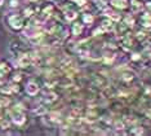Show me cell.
Segmentation results:
<instances>
[{
  "instance_id": "13",
  "label": "cell",
  "mask_w": 151,
  "mask_h": 136,
  "mask_svg": "<svg viewBox=\"0 0 151 136\" xmlns=\"http://www.w3.org/2000/svg\"><path fill=\"white\" fill-rule=\"evenodd\" d=\"M143 132H145V130H143V127H141V126H134L130 130V134H133V135H142Z\"/></svg>"
},
{
  "instance_id": "16",
  "label": "cell",
  "mask_w": 151,
  "mask_h": 136,
  "mask_svg": "<svg viewBox=\"0 0 151 136\" xmlns=\"http://www.w3.org/2000/svg\"><path fill=\"white\" fill-rule=\"evenodd\" d=\"M35 15V10H34V8H27L26 10H25V16L26 17H31V16H34Z\"/></svg>"
},
{
  "instance_id": "4",
  "label": "cell",
  "mask_w": 151,
  "mask_h": 136,
  "mask_svg": "<svg viewBox=\"0 0 151 136\" xmlns=\"http://www.w3.org/2000/svg\"><path fill=\"white\" fill-rule=\"evenodd\" d=\"M143 7H145V1L143 0H130V7L129 8H132V12H141V10L143 9Z\"/></svg>"
},
{
  "instance_id": "5",
  "label": "cell",
  "mask_w": 151,
  "mask_h": 136,
  "mask_svg": "<svg viewBox=\"0 0 151 136\" xmlns=\"http://www.w3.org/2000/svg\"><path fill=\"white\" fill-rule=\"evenodd\" d=\"M39 86L36 84V83H34V82H30L29 84L26 86V92L29 93L30 96H35L37 95V92H39Z\"/></svg>"
},
{
  "instance_id": "7",
  "label": "cell",
  "mask_w": 151,
  "mask_h": 136,
  "mask_svg": "<svg viewBox=\"0 0 151 136\" xmlns=\"http://www.w3.org/2000/svg\"><path fill=\"white\" fill-rule=\"evenodd\" d=\"M31 62V58H30L29 55H21L18 58V64L21 65V68H27Z\"/></svg>"
},
{
  "instance_id": "12",
  "label": "cell",
  "mask_w": 151,
  "mask_h": 136,
  "mask_svg": "<svg viewBox=\"0 0 151 136\" xmlns=\"http://www.w3.org/2000/svg\"><path fill=\"white\" fill-rule=\"evenodd\" d=\"M94 21V17L92 15H89V13H87V15L83 16V23L84 25H92Z\"/></svg>"
},
{
  "instance_id": "3",
  "label": "cell",
  "mask_w": 151,
  "mask_h": 136,
  "mask_svg": "<svg viewBox=\"0 0 151 136\" xmlns=\"http://www.w3.org/2000/svg\"><path fill=\"white\" fill-rule=\"evenodd\" d=\"M139 23L145 29H151V13L145 12L139 16Z\"/></svg>"
},
{
  "instance_id": "14",
  "label": "cell",
  "mask_w": 151,
  "mask_h": 136,
  "mask_svg": "<svg viewBox=\"0 0 151 136\" xmlns=\"http://www.w3.org/2000/svg\"><path fill=\"white\" fill-rule=\"evenodd\" d=\"M124 23H125V25L128 26V27L133 26V25H134V18H133L132 16H127L125 18H124Z\"/></svg>"
},
{
  "instance_id": "2",
  "label": "cell",
  "mask_w": 151,
  "mask_h": 136,
  "mask_svg": "<svg viewBox=\"0 0 151 136\" xmlns=\"http://www.w3.org/2000/svg\"><path fill=\"white\" fill-rule=\"evenodd\" d=\"M110 4H111V8L125 10L130 7V0H110Z\"/></svg>"
},
{
  "instance_id": "9",
  "label": "cell",
  "mask_w": 151,
  "mask_h": 136,
  "mask_svg": "<svg viewBox=\"0 0 151 136\" xmlns=\"http://www.w3.org/2000/svg\"><path fill=\"white\" fill-rule=\"evenodd\" d=\"M13 122H14L17 126H22V124L26 122V117H25V114L18 113V114H16V116H13Z\"/></svg>"
},
{
  "instance_id": "1",
  "label": "cell",
  "mask_w": 151,
  "mask_h": 136,
  "mask_svg": "<svg viewBox=\"0 0 151 136\" xmlns=\"http://www.w3.org/2000/svg\"><path fill=\"white\" fill-rule=\"evenodd\" d=\"M6 22H8V26L11 27L12 30L14 31H21L25 29L26 26V21L22 16L19 15H11L6 17Z\"/></svg>"
},
{
  "instance_id": "19",
  "label": "cell",
  "mask_w": 151,
  "mask_h": 136,
  "mask_svg": "<svg viewBox=\"0 0 151 136\" xmlns=\"http://www.w3.org/2000/svg\"><path fill=\"white\" fill-rule=\"evenodd\" d=\"M3 4H4V0H0V7H1Z\"/></svg>"
},
{
  "instance_id": "10",
  "label": "cell",
  "mask_w": 151,
  "mask_h": 136,
  "mask_svg": "<svg viewBox=\"0 0 151 136\" xmlns=\"http://www.w3.org/2000/svg\"><path fill=\"white\" fill-rule=\"evenodd\" d=\"M81 31H83V26H81V23H74L73 27H71V33H73V35H81Z\"/></svg>"
},
{
  "instance_id": "18",
  "label": "cell",
  "mask_w": 151,
  "mask_h": 136,
  "mask_svg": "<svg viewBox=\"0 0 151 136\" xmlns=\"http://www.w3.org/2000/svg\"><path fill=\"white\" fill-rule=\"evenodd\" d=\"M8 104H9V100L8 99H5V97H1V99H0V108L8 105Z\"/></svg>"
},
{
  "instance_id": "11",
  "label": "cell",
  "mask_w": 151,
  "mask_h": 136,
  "mask_svg": "<svg viewBox=\"0 0 151 136\" xmlns=\"http://www.w3.org/2000/svg\"><path fill=\"white\" fill-rule=\"evenodd\" d=\"M9 71H11V68H9V65L6 64L5 61L0 62V75H5V74H8Z\"/></svg>"
},
{
  "instance_id": "6",
  "label": "cell",
  "mask_w": 151,
  "mask_h": 136,
  "mask_svg": "<svg viewBox=\"0 0 151 136\" xmlns=\"http://www.w3.org/2000/svg\"><path fill=\"white\" fill-rule=\"evenodd\" d=\"M105 15L109 17V20H111L112 22L114 21H120L122 20V17H120V15L118 12H115V10H112V9H106L105 10Z\"/></svg>"
},
{
  "instance_id": "17",
  "label": "cell",
  "mask_w": 151,
  "mask_h": 136,
  "mask_svg": "<svg viewBox=\"0 0 151 136\" xmlns=\"http://www.w3.org/2000/svg\"><path fill=\"white\" fill-rule=\"evenodd\" d=\"M143 8H145L146 12L151 13V0H146V1H145V7H143Z\"/></svg>"
},
{
  "instance_id": "15",
  "label": "cell",
  "mask_w": 151,
  "mask_h": 136,
  "mask_svg": "<svg viewBox=\"0 0 151 136\" xmlns=\"http://www.w3.org/2000/svg\"><path fill=\"white\" fill-rule=\"evenodd\" d=\"M48 103H53V101H56L57 100V95L54 92H50V93H48L47 95V99H45Z\"/></svg>"
},
{
  "instance_id": "8",
  "label": "cell",
  "mask_w": 151,
  "mask_h": 136,
  "mask_svg": "<svg viewBox=\"0 0 151 136\" xmlns=\"http://www.w3.org/2000/svg\"><path fill=\"white\" fill-rule=\"evenodd\" d=\"M134 76H136V74L132 70H129V69L122 73V79L124 82H132L133 79H134Z\"/></svg>"
}]
</instances>
